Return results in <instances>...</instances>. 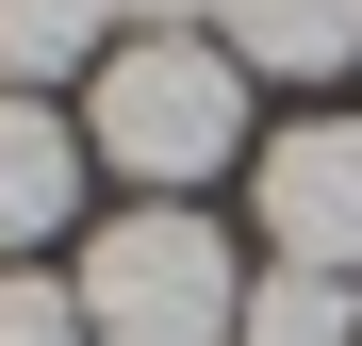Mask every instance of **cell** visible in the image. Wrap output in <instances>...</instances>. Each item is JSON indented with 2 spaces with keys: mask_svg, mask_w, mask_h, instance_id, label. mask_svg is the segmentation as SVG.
Returning a JSON list of instances; mask_svg holds the SVG:
<instances>
[{
  "mask_svg": "<svg viewBox=\"0 0 362 346\" xmlns=\"http://www.w3.org/2000/svg\"><path fill=\"white\" fill-rule=\"evenodd\" d=\"M83 214V132L49 99H0V248H49Z\"/></svg>",
  "mask_w": 362,
  "mask_h": 346,
  "instance_id": "cell-5",
  "label": "cell"
},
{
  "mask_svg": "<svg viewBox=\"0 0 362 346\" xmlns=\"http://www.w3.org/2000/svg\"><path fill=\"white\" fill-rule=\"evenodd\" d=\"M83 330L99 346H230L247 330V264H230V231L198 198H132V214H99L83 231Z\"/></svg>",
  "mask_w": 362,
  "mask_h": 346,
  "instance_id": "cell-2",
  "label": "cell"
},
{
  "mask_svg": "<svg viewBox=\"0 0 362 346\" xmlns=\"http://www.w3.org/2000/svg\"><path fill=\"white\" fill-rule=\"evenodd\" d=\"M247 182H264L247 214H264V248H280V264H313V280L362 264V115H296Z\"/></svg>",
  "mask_w": 362,
  "mask_h": 346,
  "instance_id": "cell-3",
  "label": "cell"
},
{
  "mask_svg": "<svg viewBox=\"0 0 362 346\" xmlns=\"http://www.w3.org/2000/svg\"><path fill=\"white\" fill-rule=\"evenodd\" d=\"M83 149L115 182H214L230 149H247V67H230L214 33H115L99 83H83Z\"/></svg>",
  "mask_w": 362,
  "mask_h": 346,
  "instance_id": "cell-1",
  "label": "cell"
},
{
  "mask_svg": "<svg viewBox=\"0 0 362 346\" xmlns=\"http://www.w3.org/2000/svg\"><path fill=\"white\" fill-rule=\"evenodd\" d=\"M0 346H99L66 280H0Z\"/></svg>",
  "mask_w": 362,
  "mask_h": 346,
  "instance_id": "cell-8",
  "label": "cell"
},
{
  "mask_svg": "<svg viewBox=\"0 0 362 346\" xmlns=\"http://www.w3.org/2000/svg\"><path fill=\"white\" fill-rule=\"evenodd\" d=\"M99 33H115V0H0V99L66 83V67H83Z\"/></svg>",
  "mask_w": 362,
  "mask_h": 346,
  "instance_id": "cell-6",
  "label": "cell"
},
{
  "mask_svg": "<svg viewBox=\"0 0 362 346\" xmlns=\"http://www.w3.org/2000/svg\"><path fill=\"white\" fill-rule=\"evenodd\" d=\"M214 50L247 83H329L362 67V0H214Z\"/></svg>",
  "mask_w": 362,
  "mask_h": 346,
  "instance_id": "cell-4",
  "label": "cell"
},
{
  "mask_svg": "<svg viewBox=\"0 0 362 346\" xmlns=\"http://www.w3.org/2000/svg\"><path fill=\"white\" fill-rule=\"evenodd\" d=\"M115 17H132V33H181V17H198V0H115Z\"/></svg>",
  "mask_w": 362,
  "mask_h": 346,
  "instance_id": "cell-9",
  "label": "cell"
},
{
  "mask_svg": "<svg viewBox=\"0 0 362 346\" xmlns=\"http://www.w3.org/2000/svg\"><path fill=\"white\" fill-rule=\"evenodd\" d=\"M230 346H362V297H346V280H313V264H264Z\"/></svg>",
  "mask_w": 362,
  "mask_h": 346,
  "instance_id": "cell-7",
  "label": "cell"
}]
</instances>
